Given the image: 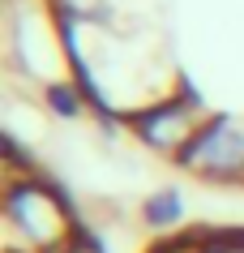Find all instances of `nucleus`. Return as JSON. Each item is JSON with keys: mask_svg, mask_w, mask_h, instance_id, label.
Masks as SVG:
<instances>
[{"mask_svg": "<svg viewBox=\"0 0 244 253\" xmlns=\"http://www.w3.org/2000/svg\"><path fill=\"white\" fill-rule=\"evenodd\" d=\"M9 69L26 82V94L52 99L73 86V60L65 43V22L52 13L47 0H13L9 9Z\"/></svg>", "mask_w": 244, "mask_h": 253, "instance_id": "obj_2", "label": "nucleus"}, {"mask_svg": "<svg viewBox=\"0 0 244 253\" xmlns=\"http://www.w3.org/2000/svg\"><path fill=\"white\" fill-rule=\"evenodd\" d=\"M4 253H65L77 240V211L39 163L9 155L4 198H0Z\"/></svg>", "mask_w": 244, "mask_h": 253, "instance_id": "obj_1", "label": "nucleus"}, {"mask_svg": "<svg viewBox=\"0 0 244 253\" xmlns=\"http://www.w3.org/2000/svg\"><path fill=\"white\" fill-rule=\"evenodd\" d=\"M176 168L206 189H244V116L214 112Z\"/></svg>", "mask_w": 244, "mask_h": 253, "instance_id": "obj_4", "label": "nucleus"}, {"mask_svg": "<svg viewBox=\"0 0 244 253\" xmlns=\"http://www.w3.org/2000/svg\"><path fill=\"white\" fill-rule=\"evenodd\" d=\"M193 253H244V227H206Z\"/></svg>", "mask_w": 244, "mask_h": 253, "instance_id": "obj_7", "label": "nucleus"}, {"mask_svg": "<svg viewBox=\"0 0 244 253\" xmlns=\"http://www.w3.org/2000/svg\"><path fill=\"white\" fill-rule=\"evenodd\" d=\"M56 17H107V22H137L141 0H47Z\"/></svg>", "mask_w": 244, "mask_h": 253, "instance_id": "obj_6", "label": "nucleus"}, {"mask_svg": "<svg viewBox=\"0 0 244 253\" xmlns=\"http://www.w3.org/2000/svg\"><path fill=\"white\" fill-rule=\"evenodd\" d=\"M137 219L154 236H176V232H184V198H180V189H154L150 198H141Z\"/></svg>", "mask_w": 244, "mask_h": 253, "instance_id": "obj_5", "label": "nucleus"}, {"mask_svg": "<svg viewBox=\"0 0 244 253\" xmlns=\"http://www.w3.org/2000/svg\"><path fill=\"white\" fill-rule=\"evenodd\" d=\"M214 116V107L206 103L193 86H172L167 94H159L154 103L137 107L124 120L129 137L137 142V150H146L150 159L172 163L176 168L184 159V150L197 142V133L206 129V120Z\"/></svg>", "mask_w": 244, "mask_h": 253, "instance_id": "obj_3", "label": "nucleus"}]
</instances>
